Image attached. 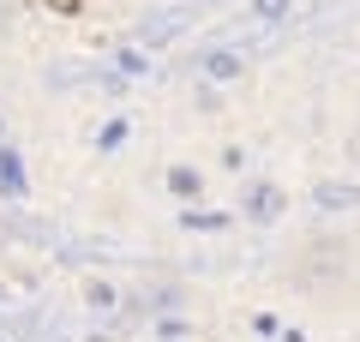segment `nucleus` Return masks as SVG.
Instances as JSON below:
<instances>
[{"instance_id":"obj_1","label":"nucleus","mask_w":360,"mask_h":342,"mask_svg":"<svg viewBox=\"0 0 360 342\" xmlns=\"http://www.w3.org/2000/svg\"><path fill=\"white\" fill-rule=\"evenodd\" d=\"M174 192H180V198H198V175H186V168H174Z\"/></svg>"},{"instance_id":"obj_2","label":"nucleus","mask_w":360,"mask_h":342,"mask_svg":"<svg viewBox=\"0 0 360 342\" xmlns=\"http://www.w3.org/2000/svg\"><path fill=\"white\" fill-rule=\"evenodd\" d=\"M258 13H283V0H258Z\"/></svg>"}]
</instances>
